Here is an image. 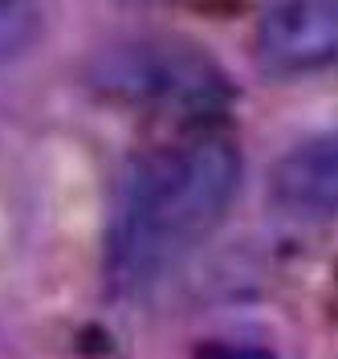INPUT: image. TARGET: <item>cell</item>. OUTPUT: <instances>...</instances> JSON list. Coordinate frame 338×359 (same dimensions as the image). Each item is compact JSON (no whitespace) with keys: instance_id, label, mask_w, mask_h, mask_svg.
Returning <instances> with one entry per match:
<instances>
[{"instance_id":"1","label":"cell","mask_w":338,"mask_h":359,"mask_svg":"<svg viewBox=\"0 0 338 359\" xmlns=\"http://www.w3.org/2000/svg\"><path fill=\"white\" fill-rule=\"evenodd\" d=\"M241 188V151L220 131H188L131 163L106 233V278L135 294L183 262L225 221Z\"/></svg>"},{"instance_id":"2","label":"cell","mask_w":338,"mask_h":359,"mask_svg":"<svg viewBox=\"0 0 338 359\" xmlns=\"http://www.w3.org/2000/svg\"><path fill=\"white\" fill-rule=\"evenodd\" d=\"M86 86L127 111L204 118L228 102V78L216 57L171 37H131L94 53Z\"/></svg>"},{"instance_id":"3","label":"cell","mask_w":338,"mask_h":359,"mask_svg":"<svg viewBox=\"0 0 338 359\" xmlns=\"http://www.w3.org/2000/svg\"><path fill=\"white\" fill-rule=\"evenodd\" d=\"M257 62L273 74L338 66V0H277L257 25Z\"/></svg>"},{"instance_id":"4","label":"cell","mask_w":338,"mask_h":359,"mask_svg":"<svg viewBox=\"0 0 338 359\" xmlns=\"http://www.w3.org/2000/svg\"><path fill=\"white\" fill-rule=\"evenodd\" d=\"M269 192L293 217H338V135H318L286 151L269 176Z\"/></svg>"},{"instance_id":"5","label":"cell","mask_w":338,"mask_h":359,"mask_svg":"<svg viewBox=\"0 0 338 359\" xmlns=\"http://www.w3.org/2000/svg\"><path fill=\"white\" fill-rule=\"evenodd\" d=\"M212 359H269L265 351H253V347H216Z\"/></svg>"}]
</instances>
